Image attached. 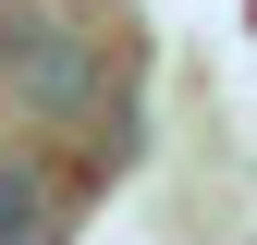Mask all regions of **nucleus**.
<instances>
[{
	"instance_id": "nucleus-1",
	"label": "nucleus",
	"mask_w": 257,
	"mask_h": 245,
	"mask_svg": "<svg viewBox=\"0 0 257 245\" xmlns=\"http://www.w3.org/2000/svg\"><path fill=\"white\" fill-rule=\"evenodd\" d=\"M0 98L37 122V135H74V122L110 98V37H86V25L13 0V13H0Z\"/></svg>"
},
{
	"instance_id": "nucleus-2",
	"label": "nucleus",
	"mask_w": 257,
	"mask_h": 245,
	"mask_svg": "<svg viewBox=\"0 0 257 245\" xmlns=\"http://www.w3.org/2000/svg\"><path fill=\"white\" fill-rule=\"evenodd\" d=\"M0 233H49V184L0 160Z\"/></svg>"
}]
</instances>
